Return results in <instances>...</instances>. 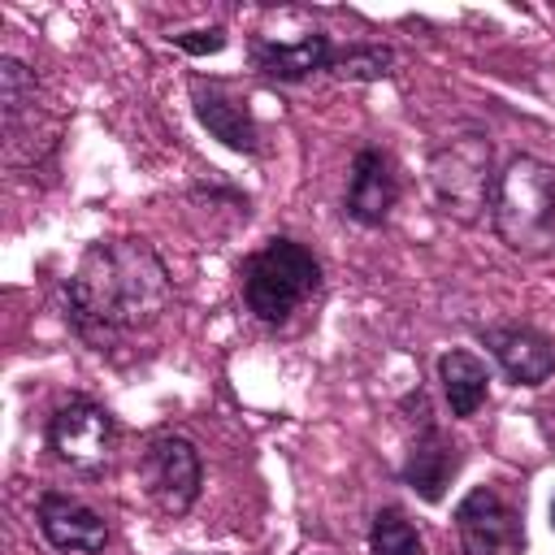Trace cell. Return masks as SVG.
Here are the masks:
<instances>
[{"mask_svg": "<svg viewBox=\"0 0 555 555\" xmlns=\"http://www.w3.org/2000/svg\"><path fill=\"white\" fill-rule=\"evenodd\" d=\"M48 447L78 473H100L113 451V416L95 399H65L48 421Z\"/></svg>", "mask_w": 555, "mask_h": 555, "instance_id": "6", "label": "cell"}, {"mask_svg": "<svg viewBox=\"0 0 555 555\" xmlns=\"http://www.w3.org/2000/svg\"><path fill=\"white\" fill-rule=\"evenodd\" d=\"M369 555H425L416 525L399 507H382L369 529Z\"/></svg>", "mask_w": 555, "mask_h": 555, "instance_id": "16", "label": "cell"}, {"mask_svg": "<svg viewBox=\"0 0 555 555\" xmlns=\"http://www.w3.org/2000/svg\"><path fill=\"white\" fill-rule=\"evenodd\" d=\"M39 100V78L30 65H22L17 56H0V121L4 130L22 121V113H35Z\"/></svg>", "mask_w": 555, "mask_h": 555, "instance_id": "15", "label": "cell"}, {"mask_svg": "<svg viewBox=\"0 0 555 555\" xmlns=\"http://www.w3.org/2000/svg\"><path fill=\"white\" fill-rule=\"evenodd\" d=\"M460 551L464 555H520L525 551V525L512 503H503L499 490L473 486L455 507Z\"/></svg>", "mask_w": 555, "mask_h": 555, "instance_id": "7", "label": "cell"}, {"mask_svg": "<svg viewBox=\"0 0 555 555\" xmlns=\"http://www.w3.org/2000/svg\"><path fill=\"white\" fill-rule=\"evenodd\" d=\"M39 529L56 551H78V555H95L108 546V525L95 507H87L82 499H69L61 490L39 494Z\"/></svg>", "mask_w": 555, "mask_h": 555, "instance_id": "8", "label": "cell"}, {"mask_svg": "<svg viewBox=\"0 0 555 555\" xmlns=\"http://www.w3.org/2000/svg\"><path fill=\"white\" fill-rule=\"evenodd\" d=\"M494 147L481 130H460L451 134L442 147H434L429 156V195L438 204V212L455 217V221H477L481 208H490V191H494Z\"/></svg>", "mask_w": 555, "mask_h": 555, "instance_id": "3", "label": "cell"}, {"mask_svg": "<svg viewBox=\"0 0 555 555\" xmlns=\"http://www.w3.org/2000/svg\"><path fill=\"white\" fill-rule=\"evenodd\" d=\"M399 186H395V169L390 156L377 147H360L347 173V195H343V212L360 225H382L390 217Z\"/></svg>", "mask_w": 555, "mask_h": 555, "instance_id": "9", "label": "cell"}, {"mask_svg": "<svg viewBox=\"0 0 555 555\" xmlns=\"http://www.w3.org/2000/svg\"><path fill=\"white\" fill-rule=\"evenodd\" d=\"M455 468H460V447H455L438 425H425V429L416 434L408 460H403V481H408L425 503H438V499L447 494Z\"/></svg>", "mask_w": 555, "mask_h": 555, "instance_id": "12", "label": "cell"}, {"mask_svg": "<svg viewBox=\"0 0 555 555\" xmlns=\"http://www.w3.org/2000/svg\"><path fill=\"white\" fill-rule=\"evenodd\" d=\"M169 269L147 238H100L65 282V317L82 338H113L152 325L169 308Z\"/></svg>", "mask_w": 555, "mask_h": 555, "instance_id": "1", "label": "cell"}, {"mask_svg": "<svg viewBox=\"0 0 555 555\" xmlns=\"http://www.w3.org/2000/svg\"><path fill=\"white\" fill-rule=\"evenodd\" d=\"M139 477H143L147 499L165 516L191 512V503L199 499V477H204L195 442H186L182 434H156L139 455Z\"/></svg>", "mask_w": 555, "mask_h": 555, "instance_id": "5", "label": "cell"}, {"mask_svg": "<svg viewBox=\"0 0 555 555\" xmlns=\"http://www.w3.org/2000/svg\"><path fill=\"white\" fill-rule=\"evenodd\" d=\"M321 282L317 256L295 238H269L243 264V299L260 321H286Z\"/></svg>", "mask_w": 555, "mask_h": 555, "instance_id": "4", "label": "cell"}, {"mask_svg": "<svg viewBox=\"0 0 555 555\" xmlns=\"http://www.w3.org/2000/svg\"><path fill=\"white\" fill-rule=\"evenodd\" d=\"M438 382H442V395H447L451 416H473L486 403L490 369L473 351H442L438 356Z\"/></svg>", "mask_w": 555, "mask_h": 555, "instance_id": "14", "label": "cell"}, {"mask_svg": "<svg viewBox=\"0 0 555 555\" xmlns=\"http://www.w3.org/2000/svg\"><path fill=\"white\" fill-rule=\"evenodd\" d=\"M490 225L503 247L542 256L555 247V169L538 156H512L494 173Z\"/></svg>", "mask_w": 555, "mask_h": 555, "instance_id": "2", "label": "cell"}, {"mask_svg": "<svg viewBox=\"0 0 555 555\" xmlns=\"http://www.w3.org/2000/svg\"><path fill=\"white\" fill-rule=\"evenodd\" d=\"M551 529H555V499H551Z\"/></svg>", "mask_w": 555, "mask_h": 555, "instance_id": "19", "label": "cell"}, {"mask_svg": "<svg viewBox=\"0 0 555 555\" xmlns=\"http://www.w3.org/2000/svg\"><path fill=\"white\" fill-rule=\"evenodd\" d=\"M486 347L494 351V360L503 364V373L516 386H542L555 373V347L538 330H529V325L486 330Z\"/></svg>", "mask_w": 555, "mask_h": 555, "instance_id": "11", "label": "cell"}, {"mask_svg": "<svg viewBox=\"0 0 555 555\" xmlns=\"http://www.w3.org/2000/svg\"><path fill=\"white\" fill-rule=\"evenodd\" d=\"M334 61V48L321 30L295 39V43H278V39H251V65L264 74V78H278V82H304L312 78L317 69H330Z\"/></svg>", "mask_w": 555, "mask_h": 555, "instance_id": "13", "label": "cell"}, {"mask_svg": "<svg viewBox=\"0 0 555 555\" xmlns=\"http://www.w3.org/2000/svg\"><path fill=\"white\" fill-rule=\"evenodd\" d=\"M191 104H195L199 126H204L221 147H230V152H256V147H260V130H256L247 104L234 100L221 82L195 78V82H191Z\"/></svg>", "mask_w": 555, "mask_h": 555, "instance_id": "10", "label": "cell"}, {"mask_svg": "<svg viewBox=\"0 0 555 555\" xmlns=\"http://www.w3.org/2000/svg\"><path fill=\"white\" fill-rule=\"evenodd\" d=\"M173 48L191 52V56H212L225 48V30L221 26H208V30H182V35H169Z\"/></svg>", "mask_w": 555, "mask_h": 555, "instance_id": "18", "label": "cell"}, {"mask_svg": "<svg viewBox=\"0 0 555 555\" xmlns=\"http://www.w3.org/2000/svg\"><path fill=\"white\" fill-rule=\"evenodd\" d=\"M390 65H395L390 48H382V43H351L347 52H334L330 74H338L347 82H377V78L390 74Z\"/></svg>", "mask_w": 555, "mask_h": 555, "instance_id": "17", "label": "cell"}]
</instances>
